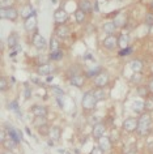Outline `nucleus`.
Segmentation results:
<instances>
[{"label": "nucleus", "mask_w": 153, "mask_h": 154, "mask_svg": "<svg viewBox=\"0 0 153 154\" xmlns=\"http://www.w3.org/2000/svg\"><path fill=\"white\" fill-rule=\"evenodd\" d=\"M151 124H152V120H151V116H149L148 114H144L141 115L140 119H137V132L141 136H145L149 129H151Z\"/></svg>", "instance_id": "nucleus-1"}, {"label": "nucleus", "mask_w": 153, "mask_h": 154, "mask_svg": "<svg viewBox=\"0 0 153 154\" xmlns=\"http://www.w3.org/2000/svg\"><path fill=\"white\" fill-rule=\"evenodd\" d=\"M0 14H2L3 18H5V20H11V21H14L18 16L17 11L14 8H11V7H8V8H5V7H3L2 9H0Z\"/></svg>", "instance_id": "nucleus-2"}, {"label": "nucleus", "mask_w": 153, "mask_h": 154, "mask_svg": "<svg viewBox=\"0 0 153 154\" xmlns=\"http://www.w3.org/2000/svg\"><path fill=\"white\" fill-rule=\"evenodd\" d=\"M95 103H97V101L94 99L93 93H86L85 95H84V98H83V107H84L85 110H92V109H94Z\"/></svg>", "instance_id": "nucleus-3"}, {"label": "nucleus", "mask_w": 153, "mask_h": 154, "mask_svg": "<svg viewBox=\"0 0 153 154\" xmlns=\"http://www.w3.org/2000/svg\"><path fill=\"white\" fill-rule=\"evenodd\" d=\"M32 42H33V45L36 46L38 50H43L46 46H47V45H46L45 38L42 35H39V34H34L33 38H32Z\"/></svg>", "instance_id": "nucleus-4"}, {"label": "nucleus", "mask_w": 153, "mask_h": 154, "mask_svg": "<svg viewBox=\"0 0 153 154\" xmlns=\"http://www.w3.org/2000/svg\"><path fill=\"white\" fill-rule=\"evenodd\" d=\"M55 35L56 38H59V39H66L70 35V29L67 28L66 25H60L58 26V29L55 30Z\"/></svg>", "instance_id": "nucleus-5"}, {"label": "nucleus", "mask_w": 153, "mask_h": 154, "mask_svg": "<svg viewBox=\"0 0 153 154\" xmlns=\"http://www.w3.org/2000/svg\"><path fill=\"white\" fill-rule=\"evenodd\" d=\"M104 46L108 50H114L118 46V38L115 35H109L105 38L104 41Z\"/></svg>", "instance_id": "nucleus-6"}, {"label": "nucleus", "mask_w": 153, "mask_h": 154, "mask_svg": "<svg viewBox=\"0 0 153 154\" xmlns=\"http://www.w3.org/2000/svg\"><path fill=\"white\" fill-rule=\"evenodd\" d=\"M108 82H109V76L106 75V73H99V75H97L94 77V84L98 88L105 86Z\"/></svg>", "instance_id": "nucleus-7"}, {"label": "nucleus", "mask_w": 153, "mask_h": 154, "mask_svg": "<svg viewBox=\"0 0 153 154\" xmlns=\"http://www.w3.org/2000/svg\"><path fill=\"white\" fill-rule=\"evenodd\" d=\"M123 127H124V129L128 131V132H132V131L137 129V120L136 119H132V118L126 119V122L123 123Z\"/></svg>", "instance_id": "nucleus-8"}, {"label": "nucleus", "mask_w": 153, "mask_h": 154, "mask_svg": "<svg viewBox=\"0 0 153 154\" xmlns=\"http://www.w3.org/2000/svg\"><path fill=\"white\" fill-rule=\"evenodd\" d=\"M7 132H8V134H9V138H12V140H14L16 142H20V141L22 140L21 133L18 132V131H17L16 128H13V127H8Z\"/></svg>", "instance_id": "nucleus-9"}, {"label": "nucleus", "mask_w": 153, "mask_h": 154, "mask_svg": "<svg viewBox=\"0 0 153 154\" xmlns=\"http://www.w3.org/2000/svg\"><path fill=\"white\" fill-rule=\"evenodd\" d=\"M98 145L102 152H108V150H110V148H111V141H110V138L101 137L98 140Z\"/></svg>", "instance_id": "nucleus-10"}, {"label": "nucleus", "mask_w": 153, "mask_h": 154, "mask_svg": "<svg viewBox=\"0 0 153 154\" xmlns=\"http://www.w3.org/2000/svg\"><path fill=\"white\" fill-rule=\"evenodd\" d=\"M36 28H37V18H36V16H32L30 18L26 20L25 29H26V32L28 33H32L33 30H36Z\"/></svg>", "instance_id": "nucleus-11"}, {"label": "nucleus", "mask_w": 153, "mask_h": 154, "mask_svg": "<svg viewBox=\"0 0 153 154\" xmlns=\"http://www.w3.org/2000/svg\"><path fill=\"white\" fill-rule=\"evenodd\" d=\"M104 133H105V125L102 123H97L93 128V136L95 138H101L104 136Z\"/></svg>", "instance_id": "nucleus-12"}, {"label": "nucleus", "mask_w": 153, "mask_h": 154, "mask_svg": "<svg viewBox=\"0 0 153 154\" xmlns=\"http://www.w3.org/2000/svg\"><path fill=\"white\" fill-rule=\"evenodd\" d=\"M93 93V97L95 101H104V99L106 98V91L105 89H102V88H98V89H95L94 91H92Z\"/></svg>", "instance_id": "nucleus-13"}, {"label": "nucleus", "mask_w": 153, "mask_h": 154, "mask_svg": "<svg viewBox=\"0 0 153 154\" xmlns=\"http://www.w3.org/2000/svg\"><path fill=\"white\" fill-rule=\"evenodd\" d=\"M54 18H55V21L58 22V24H63V22L68 18V16H67V13L64 12L63 9H59V11H56V12H55Z\"/></svg>", "instance_id": "nucleus-14"}, {"label": "nucleus", "mask_w": 153, "mask_h": 154, "mask_svg": "<svg viewBox=\"0 0 153 154\" xmlns=\"http://www.w3.org/2000/svg\"><path fill=\"white\" fill-rule=\"evenodd\" d=\"M32 111L36 116H46V115H47V110H46V107H43V106H34Z\"/></svg>", "instance_id": "nucleus-15"}, {"label": "nucleus", "mask_w": 153, "mask_h": 154, "mask_svg": "<svg viewBox=\"0 0 153 154\" xmlns=\"http://www.w3.org/2000/svg\"><path fill=\"white\" fill-rule=\"evenodd\" d=\"M52 71H54V68L50 64H43L38 68V73H39V75H50Z\"/></svg>", "instance_id": "nucleus-16"}, {"label": "nucleus", "mask_w": 153, "mask_h": 154, "mask_svg": "<svg viewBox=\"0 0 153 154\" xmlns=\"http://www.w3.org/2000/svg\"><path fill=\"white\" fill-rule=\"evenodd\" d=\"M80 9L84 11V12H90L92 11V4H90V2L89 0H81L80 2Z\"/></svg>", "instance_id": "nucleus-17"}, {"label": "nucleus", "mask_w": 153, "mask_h": 154, "mask_svg": "<svg viewBox=\"0 0 153 154\" xmlns=\"http://www.w3.org/2000/svg\"><path fill=\"white\" fill-rule=\"evenodd\" d=\"M71 82L73 84V85H76V86H81L83 84H84V77H83V76H80V75L72 76V79H71Z\"/></svg>", "instance_id": "nucleus-18"}, {"label": "nucleus", "mask_w": 153, "mask_h": 154, "mask_svg": "<svg viewBox=\"0 0 153 154\" xmlns=\"http://www.w3.org/2000/svg\"><path fill=\"white\" fill-rule=\"evenodd\" d=\"M115 28H117V25L114 24V22H108V24L104 25V30L109 34H113L114 32H115Z\"/></svg>", "instance_id": "nucleus-19"}, {"label": "nucleus", "mask_w": 153, "mask_h": 154, "mask_svg": "<svg viewBox=\"0 0 153 154\" xmlns=\"http://www.w3.org/2000/svg\"><path fill=\"white\" fill-rule=\"evenodd\" d=\"M50 50H51V52L58 51L59 50V42H58V39H56V37L51 38V42H50Z\"/></svg>", "instance_id": "nucleus-20"}, {"label": "nucleus", "mask_w": 153, "mask_h": 154, "mask_svg": "<svg viewBox=\"0 0 153 154\" xmlns=\"http://www.w3.org/2000/svg\"><path fill=\"white\" fill-rule=\"evenodd\" d=\"M34 11H33V8H32V5H28L26 8L22 11V16H24L25 18H30L32 16H34Z\"/></svg>", "instance_id": "nucleus-21"}, {"label": "nucleus", "mask_w": 153, "mask_h": 154, "mask_svg": "<svg viewBox=\"0 0 153 154\" xmlns=\"http://www.w3.org/2000/svg\"><path fill=\"white\" fill-rule=\"evenodd\" d=\"M50 136L54 138V140H59V137H60V128H58V127L51 128V129H50Z\"/></svg>", "instance_id": "nucleus-22"}, {"label": "nucleus", "mask_w": 153, "mask_h": 154, "mask_svg": "<svg viewBox=\"0 0 153 154\" xmlns=\"http://www.w3.org/2000/svg\"><path fill=\"white\" fill-rule=\"evenodd\" d=\"M33 124L36 125L37 128H39V127H42V125H46V119H45V116H37L36 119H34Z\"/></svg>", "instance_id": "nucleus-23"}, {"label": "nucleus", "mask_w": 153, "mask_h": 154, "mask_svg": "<svg viewBox=\"0 0 153 154\" xmlns=\"http://www.w3.org/2000/svg\"><path fill=\"white\" fill-rule=\"evenodd\" d=\"M8 45H9L11 48H13V47H16V46H17V35L14 33H12L9 35V38H8Z\"/></svg>", "instance_id": "nucleus-24"}, {"label": "nucleus", "mask_w": 153, "mask_h": 154, "mask_svg": "<svg viewBox=\"0 0 153 154\" xmlns=\"http://www.w3.org/2000/svg\"><path fill=\"white\" fill-rule=\"evenodd\" d=\"M63 57V51L62 50H58V51H54L50 54V59L51 60H60Z\"/></svg>", "instance_id": "nucleus-25"}, {"label": "nucleus", "mask_w": 153, "mask_h": 154, "mask_svg": "<svg viewBox=\"0 0 153 154\" xmlns=\"http://www.w3.org/2000/svg\"><path fill=\"white\" fill-rule=\"evenodd\" d=\"M76 21L79 22V24H81V22H84V18H85V12L81 9H79V11H76Z\"/></svg>", "instance_id": "nucleus-26"}, {"label": "nucleus", "mask_w": 153, "mask_h": 154, "mask_svg": "<svg viewBox=\"0 0 153 154\" xmlns=\"http://www.w3.org/2000/svg\"><path fill=\"white\" fill-rule=\"evenodd\" d=\"M3 145H4L5 148L8 149V150H11L12 148H14V146L17 145V142L14 141V140H12V138H9V140H5L4 142H3Z\"/></svg>", "instance_id": "nucleus-27"}, {"label": "nucleus", "mask_w": 153, "mask_h": 154, "mask_svg": "<svg viewBox=\"0 0 153 154\" xmlns=\"http://www.w3.org/2000/svg\"><path fill=\"white\" fill-rule=\"evenodd\" d=\"M0 89H2V91H5L8 89V82H7L5 77H2V79H0Z\"/></svg>", "instance_id": "nucleus-28"}, {"label": "nucleus", "mask_w": 153, "mask_h": 154, "mask_svg": "<svg viewBox=\"0 0 153 154\" xmlns=\"http://www.w3.org/2000/svg\"><path fill=\"white\" fill-rule=\"evenodd\" d=\"M118 45H119V46H122V47H128V38L127 37H124V35H122L120 37V39L119 41H118Z\"/></svg>", "instance_id": "nucleus-29"}, {"label": "nucleus", "mask_w": 153, "mask_h": 154, "mask_svg": "<svg viewBox=\"0 0 153 154\" xmlns=\"http://www.w3.org/2000/svg\"><path fill=\"white\" fill-rule=\"evenodd\" d=\"M38 132H39V134H42V136H47V134H50V131H47V125H42L38 128Z\"/></svg>", "instance_id": "nucleus-30"}, {"label": "nucleus", "mask_w": 153, "mask_h": 154, "mask_svg": "<svg viewBox=\"0 0 153 154\" xmlns=\"http://www.w3.org/2000/svg\"><path fill=\"white\" fill-rule=\"evenodd\" d=\"M144 106H145V109L147 110H153V98L147 99V102L144 103Z\"/></svg>", "instance_id": "nucleus-31"}, {"label": "nucleus", "mask_w": 153, "mask_h": 154, "mask_svg": "<svg viewBox=\"0 0 153 154\" xmlns=\"http://www.w3.org/2000/svg\"><path fill=\"white\" fill-rule=\"evenodd\" d=\"M131 65H132V69H133V71H137V72H139L140 69H141V63H140V61H132Z\"/></svg>", "instance_id": "nucleus-32"}, {"label": "nucleus", "mask_w": 153, "mask_h": 154, "mask_svg": "<svg viewBox=\"0 0 153 154\" xmlns=\"http://www.w3.org/2000/svg\"><path fill=\"white\" fill-rule=\"evenodd\" d=\"M145 21H147V24L148 25H153V14L152 13H148L147 14V17H145Z\"/></svg>", "instance_id": "nucleus-33"}, {"label": "nucleus", "mask_w": 153, "mask_h": 154, "mask_svg": "<svg viewBox=\"0 0 153 154\" xmlns=\"http://www.w3.org/2000/svg\"><path fill=\"white\" fill-rule=\"evenodd\" d=\"M130 52H131V48H130V47H126V48H123V50H122V51L119 52V55H120V56H123V55H128Z\"/></svg>", "instance_id": "nucleus-34"}, {"label": "nucleus", "mask_w": 153, "mask_h": 154, "mask_svg": "<svg viewBox=\"0 0 153 154\" xmlns=\"http://www.w3.org/2000/svg\"><path fill=\"white\" fill-rule=\"evenodd\" d=\"M11 107H12V110H13V111H17V109H18V107H17V103H16V102L9 103V109H11Z\"/></svg>", "instance_id": "nucleus-35"}, {"label": "nucleus", "mask_w": 153, "mask_h": 154, "mask_svg": "<svg viewBox=\"0 0 153 154\" xmlns=\"http://www.w3.org/2000/svg\"><path fill=\"white\" fill-rule=\"evenodd\" d=\"M102 153H104V152H102L99 148H95V149H93V152H92L90 154H102Z\"/></svg>", "instance_id": "nucleus-36"}, {"label": "nucleus", "mask_w": 153, "mask_h": 154, "mask_svg": "<svg viewBox=\"0 0 153 154\" xmlns=\"http://www.w3.org/2000/svg\"><path fill=\"white\" fill-rule=\"evenodd\" d=\"M54 91H55V93H58V94H63V90L58 89V86H54Z\"/></svg>", "instance_id": "nucleus-37"}, {"label": "nucleus", "mask_w": 153, "mask_h": 154, "mask_svg": "<svg viewBox=\"0 0 153 154\" xmlns=\"http://www.w3.org/2000/svg\"><path fill=\"white\" fill-rule=\"evenodd\" d=\"M30 97V90H29V88H26V99H29Z\"/></svg>", "instance_id": "nucleus-38"}, {"label": "nucleus", "mask_w": 153, "mask_h": 154, "mask_svg": "<svg viewBox=\"0 0 153 154\" xmlns=\"http://www.w3.org/2000/svg\"><path fill=\"white\" fill-rule=\"evenodd\" d=\"M149 89H151V90L153 91V80L151 81V84H149Z\"/></svg>", "instance_id": "nucleus-39"}, {"label": "nucleus", "mask_w": 153, "mask_h": 154, "mask_svg": "<svg viewBox=\"0 0 153 154\" xmlns=\"http://www.w3.org/2000/svg\"><path fill=\"white\" fill-rule=\"evenodd\" d=\"M4 154H12V153H11V152H5Z\"/></svg>", "instance_id": "nucleus-40"}, {"label": "nucleus", "mask_w": 153, "mask_h": 154, "mask_svg": "<svg viewBox=\"0 0 153 154\" xmlns=\"http://www.w3.org/2000/svg\"><path fill=\"white\" fill-rule=\"evenodd\" d=\"M152 7H153V2H152Z\"/></svg>", "instance_id": "nucleus-41"}]
</instances>
